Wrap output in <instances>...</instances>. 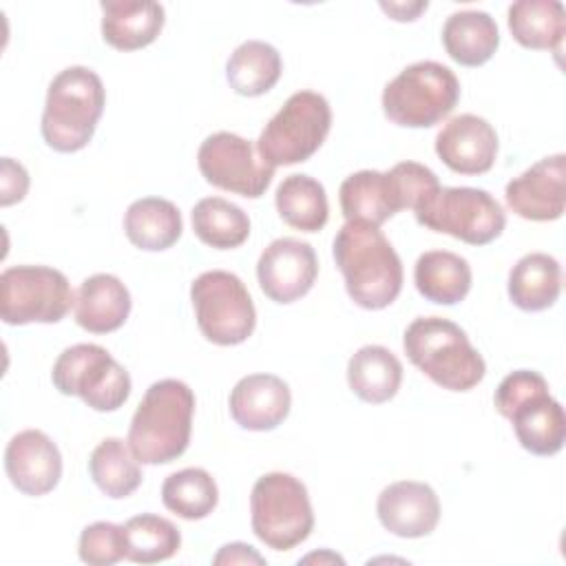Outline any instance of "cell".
Instances as JSON below:
<instances>
[{
    "mask_svg": "<svg viewBox=\"0 0 566 566\" xmlns=\"http://www.w3.org/2000/svg\"><path fill=\"white\" fill-rule=\"evenodd\" d=\"M334 261L349 298L363 310H385L402 290V263L378 226L345 221L334 237Z\"/></svg>",
    "mask_w": 566,
    "mask_h": 566,
    "instance_id": "1",
    "label": "cell"
},
{
    "mask_svg": "<svg viewBox=\"0 0 566 566\" xmlns=\"http://www.w3.org/2000/svg\"><path fill=\"white\" fill-rule=\"evenodd\" d=\"M164 22V7L153 0L102 2V38L117 51L148 46L161 33Z\"/></svg>",
    "mask_w": 566,
    "mask_h": 566,
    "instance_id": "20",
    "label": "cell"
},
{
    "mask_svg": "<svg viewBox=\"0 0 566 566\" xmlns=\"http://www.w3.org/2000/svg\"><path fill=\"white\" fill-rule=\"evenodd\" d=\"M380 9L391 15V20H398V22H411L418 18L420 11L427 9V0L424 2H411V4H405V2H380Z\"/></svg>",
    "mask_w": 566,
    "mask_h": 566,
    "instance_id": "39",
    "label": "cell"
},
{
    "mask_svg": "<svg viewBox=\"0 0 566 566\" xmlns=\"http://www.w3.org/2000/svg\"><path fill=\"white\" fill-rule=\"evenodd\" d=\"M281 71L283 62L279 51L263 40H248L239 44L226 64L230 88L243 97H259L274 88Z\"/></svg>",
    "mask_w": 566,
    "mask_h": 566,
    "instance_id": "29",
    "label": "cell"
},
{
    "mask_svg": "<svg viewBox=\"0 0 566 566\" xmlns=\"http://www.w3.org/2000/svg\"><path fill=\"white\" fill-rule=\"evenodd\" d=\"M411 210L422 228L451 234L469 245L491 243L506 226L502 206L486 190L469 186H436Z\"/></svg>",
    "mask_w": 566,
    "mask_h": 566,
    "instance_id": "7",
    "label": "cell"
},
{
    "mask_svg": "<svg viewBox=\"0 0 566 566\" xmlns=\"http://www.w3.org/2000/svg\"><path fill=\"white\" fill-rule=\"evenodd\" d=\"M562 292V265L546 252L524 254L509 274V298L524 312H542L555 305Z\"/></svg>",
    "mask_w": 566,
    "mask_h": 566,
    "instance_id": "24",
    "label": "cell"
},
{
    "mask_svg": "<svg viewBox=\"0 0 566 566\" xmlns=\"http://www.w3.org/2000/svg\"><path fill=\"white\" fill-rule=\"evenodd\" d=\"M126 559L135 564H157L170 559L181 546L179 528L155 513H142L124 524Z\"/></svg>",
    "mask_w": 566,
    "mask_h": 566,
    "instance_id": "34",
    "label": "cell"
},
{
    "mask_svg": "<svg viewBox=\"0 0 566 566\" xmlns=\"http://www.w3.org/2000/svg\"><path fill=\"white\" fill-rule=\"evenodd\" d=\"M349 389L369 405L391 400L402 382V365L382 345L360 347L347 363Z\"/></svg>",
    "mask_w": 566,
    "mask_h": 566,
    "instance_id": "28",
    "label": "cell"
},
{
    "mask_svg": "<svg viewBox=\"0 0 566 566\" xmlns=\"http://www.w3.org/2000/svg\"><path fill=\"white\" fill-rule=\"evenodd\" d=\"M130 292L115 274H93L75 294V323L91 334L119 329L130 314Z\"/></svg>",
    "mask_w": 566,
    "mask_h": 566,
    "instance_id": "21",
    "label": "cell"
},
{
    "mask_svg": "<svg viewBox=\"0 0 566 566\" xmlns=\"http://www.w3.org/2000/svg\"><path fill=\"white\" fill-rule=\"evenodd\" d=\"M566 155L539 159L506 184V206L528 221H555L566 206Z\"/></svg>",
    "mask_w": 566,
    "mask_h": 566,
    "instance_id": "15",
    "label": "cell"
},
{
    "mask_svg": "<svg viewBox=\"0 0 566 566\" xmlns=\"http://www.w3.org/2000/svg\"><path fill=\"white\" fill-rule=\"evenodd\" d=\"M440 186L436 172L418 161H400L391 170H358L349 175L338 190L345 221H367L382 226L400 210L413 208L416 201Z\"/></svg>",
    "mask_w": 566,
    "mask_h": 566,
    "instance_id": "5",
    "label": "cell"
},
{
    "mask_svg": "<svg viewBox=\"0 0 566 566\" xmlns=\"http://www.w3.org/2000/svg\"><path fill=\"white\" fill-rule=\"evenodd\" d=\"M201 334L221 347L248 340L256 325V310L245 283L226 270H208L190 285Z\"/></svg>",
    "mask_w": 566,
    "mask_h": 566,
    "instance_id": "10",
    "label": "cell"
},
{
    "mask_svg": "<svg viewBox=\"0 0 566 566\" xmlns=\"http://www.w3.org/2000/svg\"><path fill=\"white\" fill-rule=\"evenodd\" d=\"M329 128V102L321 93L296 91L263 126L256 139V153L272 168L301 164L323 146Z\"/></svg>",
    "mask_w": 566,
    "mask_h": 566,
    "instance_id": "9",
    "label": "cell"
},
{
    "mask_svg": "<svg viewBox=\"0 0 566 566\" xmlns=\"http://www.w3.org/2000/svg\"><path fill=\"white\" fill-rule=\"evenodd\" d=\"M161 502L168 511L184 520H203L214 511L219 502V489L206 469L188 467L170 473L164 480Z\"/></svg>",
    "mask_w": 566,
    "mask_h": 566,
    "instance_id": "33",
    "label": "cell"
},
{
    "mask_svg": "<svg viewBox=\"0 0 566 566\" xmlns=\"http://www.w3.org/2000/svg\"><path fill=\"white\" fill-rule=\"evenodd\" d=\"M181 230L179 208L161 197H142L133 201L124 214V232L128 241L146 252L172 248L179 241Z\"/></svg>",
    "mask_w": 566,
    "mask_h": 566,
    "instance_id": "23",
    "label": "cell"
},
{
    "mask_svg": "<svg viewBox=\"0 0 566 566\" xmlns=\"http://www.w3.org/2000/svg\"><path fill=\"white\" fill-rule=\"evenodd\" d=\"M4 471L20 493L46 495L62 478V455L44 431L24 429L4 449Z\"/></svg>",
    "mask_w": 566,
    "mask_h": 566,
    "instance_id": "16",
    "label": "cell"
},
{
    "mask_svg": "<svg viewBox=\"0 0 566 566\" xmlns=\"http://www.w3.org/2000/svg\"><path fill=\"white\" fill-rule=\"evenodd\" d=\"M274 203L279 217L301 232H318L329 217L325 188L310 175L285 177L276 188Z\"/></svg>",
    "mask_w": 566,
    "mask_h": 566,
    "instance_id": "30",
    "label": "cell"
},
{
    "mask_svg": "<svg viewBox=\"0 0 566 566\" xmlns=\"http://www.w3.org/2000/svg\"><path fill=\"white\" fill-rule=\"evenodd\" d=\"M254 535L274 551H290L314 528V511L305 484L283 471L261 475L250 495Z\"/></svg>",
    "mask_w": 566,
    "mask_h": 566,
    "instance_id": "8",
    "label": "cell"
},
{
    "mask_svg": "<svg viewBox=\"0 0 566 566\" xmlns=\"http://www.w3.org/2000/svg\"><path fill=\"white\" fill-rule=\"evenodd\" d=\"M212 562L217 566L221 564H256V566H263L265 559L250 546V544H243V542H232V544H226L219 548V553L212 557Z\"/></svg>",
    "mask_w": 566,
    "mask_h": 566,
    "instance_id": "38",
    "label": "cell"
},
{
    "mask_svg": "<svg viewBox=\"0 0 566 566\" xmlns=\"http://www.w3.org/2000/svg\"><path fill=\"white\" fill-rule=\"evenodd\" d=\"M318 274L316 252L307 241L294 237L274 239L259 256L256 279L263 294L281 305L305 296Z\"/></svg>",
    "mask_w": 566,
    "mask_h": 566,
    "instance_id": "14",
    "label": "cell"
},
{
    "mask_svg": "<svg viewBox=\"0 0 566 566\" xmlns=\"http://www.w3.org/2000/svg\"><path fill=\"white\" fill-rule=\"evenodd\" d=\"M88 473L95 486L113 500L128 497L142 484L139 460L122 438H104L88 458Z\"/></svg>",
    "mask_w": 566,
    "mask_h": 566,
    "instance_id": "31",
    "label": "cell"
},
{
    "mask_svg": "<svg viewBox=\"0 0 566 566\" xmlns=\"http://www.w3.org/2000/svg\"><path fill=\"white\" fill-rule=\"evenodd\" d=\"M416 290L431 303L455 305L471 290V265L455 252H422L413 268Z\"/></svg>",
    "mask_w": 566,
    "mask_h": 566,
    "instance_id": "27",
    "label": "cell"
},
{
    "mask_svg": "<svg viewBox=\"0 0 566 566\" xmlns=\"http://www.w3.org/2000/svg\"><path fill=\"white\" fill-rule=\"evenodd\" d=\"M195 413L192 389L177 378L153 382L137 405L128 447L142 464H168L184 455L190 444Z\"/></svg>",
    "mask_w": 566,
    "mask_h": 566,
    "instance_id": "2",
    "label": "cell"
},
{
    "mask_svg": "<svg viewBox=\"0 0 566 566\" xmlns=\"http://www.w3.org/2000/svg\"><path fill=\"white\" fill-rule=\"evenodd\" d=\"M442 44L453 62L482 66L493 57L500 44V31L486 11H455L442 27Z\"/></svg>",
    "mask_w": 566,
    "mask_h": 566,
    "instance_id": "25",
    "label": "cell"
},
{
    "mask_svg": "<svg viewBox=\"0 0 566 566\" xmlns=\"http://www.w3.org/2000/svg\"><path fill=\"white\" fill-rule=\"evenodd\" d=\"M436 155L453 172H489L497 157V133L484 117L455 115L436 135Z\"/></svg>",
    "mask_w": 566,
    "mask_h": 566,
    "instance_id": "17",
    "label": "cell"
},
{
    "mask_svg": "<svg viewBox=\"0 0 566 566\" xmlns=\"http://www.w3.org/2000/svg\"><path fill=\"white\" fill-rule=\"evenodd\" d=\"M190 217L197 239L214 250L239 248L250 237L248 214L223 197H206L197 201Z\"/></svg>",
    "mask_w": 566,
    "mask_h": 566,
    "instance_id": "32",
    "label": "cell"
},
{
    "mask_svg": "<svg viewBox=\"0 0 566 566\" xmlns=\"http://www.w3.org/2000/svg\"><path fill=\"white\" fill-rule=\"evenodd\" d=\"M197 164L208 184L248 199H259L274 177V168L261 159L256 146L228 130L201 142Z\"/></svg>",
    "mask_w": 566,
    "mask_h": 566,
    "instance_id": "13",
    "label": "cell"
},
{
    "mask_svg": "<svg viewBox=\"0 0 566 566\" xmlns=\"http://www.w3.org/2000/svg\"><path fill=\"white\" fill-rule=\"evenodd\" d=\"M77 555L84 564L111 566L126 557V537L124 526L113 522H93L88 524L77 544Z\"/></svg>",
    "mask_w": 566,
    "mask_h": 566,
    "instance_id": "35",
    "label": "cell"
},
{
    "mask_svg": "<svg viewBox=\"0 0 566 566\" xmlns=\"http://www.w3.org/2000/svg\"><path fill=\"white\" fill-rule=\"evenodd\" d=\"M380 524L407 539L424 537L433 533L440 520V500L436 491L416 480H400L385 486L376 502Z\"/></svg>",
    "mask_w": 566,
    "mask_h": 566,
    "instance_id": "18",
    "label": "cell"
},
{
    "mask_svg": "<svg viewBox=\"0 0 566 566\" xmlns=\"http://www.w3.org/2000/svg\"><path fill=\"white\" fill-rule=\"evenodd\" d=\"M460 99L455 73L433 60L402 69L382 91L385 117L405 128H429L442 122Z\"/></svg>",
    "mask_w": 566,
    "mask_h": 566,
    "instance_id": "6",
    "label": "cell"
},
{
    "mask_svg": "<svg viewBox=\"0 0 566 566\" xmlns=\"http://www.w3.org/2000/svg\"><path fill=\"white\" fill-rule=\"evenodd\" d=\"M51 380L64 396H80L93 411H115L130 396L128 371L95 343L66 347L53 363Z\"/></svg>",
    "mask_w": 566,
    "mask_h": 566,
    "instance_id": "11",
    "label": "cell"
},
{
    "mask_svg": "<svg viewBox=\"0 0 566 566\" xmlns=\"http://www.w3.org/2000/svg\"><path fill=\"white\" fill-rule=\"evenodd\" d=\"M325 559H327V562H338V564H343V557H338V555H334V553H327V551L321 553V555H318V553H312V555L303 557L301 562L307 564V562H325Z\"/></svg>",
    "mask_w": 566,
    "mask_h": 566,
    "instance_id": "40",
    "label": "cell"
},
{
    "mask_svg": "<svg viewBox=\"0 0 566 566\" xmlns=\"http://www.w3.org/2000/svg\"><path fill=\"white\" fill-rule=\"evenodd\" d=\"M75 305L69 279L49 265H11L0 274V318L7 325L57 323Z\"/></svg>",
    "mask_w": 566,
    "mask_h": 566,
    "instance_id": "12",
    "label": "cell"
},
{
    "mask_svg": "<svg viewBox=\"0 0 566 566\" xmlns=\"http://www.w3.org/2000/svg\"><path fill=\"white\" fill-rule=\"evenodd\" d=\"M228 405L241 429L272 431L287 418L292 394L287 382L274 374H250L234 385Z\"/></svg>",
    "mask_w": 566,
    "mask_h": 566,
    "instance_id": "19",
    "label": "cell"
},
{
    "mask_svg": "<svg viewBox=\"0 0 566 566\" xmlns=\"http://www.w3.org/2000/svg\"><path fill=\"white\" fill-rule=\"evenodd\" d=\"M517 442L533 455H555L566 440L564 407L548 394L524 400L511 416Z\"/></svg>",
    "mask_w": 566,
    "mask_h": 566,
    "instance_id": "22",
    "label": "cell"
},
{
    "mask_svg": "<svg viewBox=\"0 0 566 566\" xmlns=\"http://www.w3.org/2000/svg\"><path fill=\"white\" fill-rule=\"evenodd\" d=\"M29 190V172L27 168L11 159V157H2L0 164V206H13L18 201L24 199Z\"/></svg>",
    "mask_w": 566,
    "mask_h": 566,
    "instance_id": "37",
    "label": "cell"
},
{
    "mask_svg": "<svg viewBox=\"0 0 566 566\" xmlns=\"http://www.w3.org/2000/svg\"><path fill=\"white\" fill-rule=\"evenodd\" d=\"M106 91L99 75L88 66H69L60 71L46 91L40 130L57 153L82 150L97 128L104 113Z\"/></svg>",
    "mask_w": 566,
    "mask_h": 566,
    "instance_id": "4",
    "label": "cell"
},
{
    "mask_svg": "<svg viewBox=\"0 0 566 566\" xmlns=\"http://www.w3.org/2000/svg\"><path fill=\"white\" fill-rule=\"evenodd\" d=\"M402 347L424 376L449 391H469L486 374V363L464 329L442 316L411 321L405 329Z\"/></svg>",
    "mask_w": 566,
    "mask_h": 566,
    "instance_id": "3",
    "label": "cell"
},
{
    "mask_svg": "<svg viewBox=\"0 0 566 566\" xmlns=\"http://www.w3.org/2000/svg\"><path fill=\"white\" fill-rule=\"evenodd\" d=\"M544 391H548V382L542 374L531 369L511 371L495 389V409L500 411V416L509 418L524 400Z\"/></svg>",
    "mask_w": 566,
    "mask_h": 566,
    "instance_id": "36",
    "label": "cell"
},
{
    "mask_svg": "<svg viewBox=\"0 0 566 566\" xmlns=\"http://www.w3.org/2000/svg\"><path fill=\"white\" fill-rule=\"evenodd\" d=\"M509 31L524 49L562 53L564 4L559 0H517L509 7Z\"/></svg>",
    "mask_w": 566,
    "mask_h": 566,
    "instance_id": "26",
    "label": "cell"
}]
</instances>
